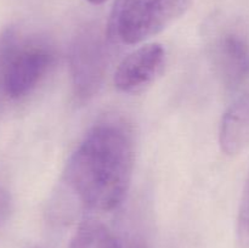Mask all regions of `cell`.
Returning <instances> with one entry per match:
<instances>
[{
    "mask_svg": "<svg viewBox=\"0 0 249 248\" xmlns=\"http://www.w3.org/2000/svg\"><path fill=\"white\" fill-rule=\"evenodd\" d=\"M134 142L118 121L97 123L71 156L65 182L83 208L108 213L118 208L130 187Z\"/></svg>",
    "mask_w": 249,
    "mask_h": 248,
    "instance_id": "1",
    "label": "cell"
},
{
    "mask_svg": "<svg viewBox=\"0 0 249 248\" xmlns=\"http://www.w3.org/2000/svg\"><path fill=\"white\" fill-rule=\"evenodd\" d=\"M55 50L48 40L7 28L0 35V97L28 96L55 63Z\"/></svg>",
    "mask_w": 249,
    "mask_h": 248,
    "instance_id": "2",
    "label": "cell"
},
{
    "mask_svg": "<svg viewBox=\"0 0 249 248\" xmlns=\"http://www.w3.org/2000/svg\"><path fill=\"white\" fill-rule=\"evenodd\" d=\"M192 0H117L108 24L112 40L133 45L156 34L179 18Z\"/></svg>",
    "mask_w": 249,
    "mask_h": 248,
    "instance_id": "3",
    "label": "cell"
},
{
    "mask_svg": "<svg viewBox=\"0 0 249 248\" xmlns=\"http://www.w3.org/2000/svg\"><path fill=\"white\" fill-rule=\"evenodd\" d=\"M68 63L75 97L85 101L95 96L107 68L106 40L99 27L88 26L78 32L71 43Z\"/></svg>",
    "mask_w": 249,
    "mask_h": 248,
    "instance_id": "4",
    "label": "cell"
},
{
    "mask_svg": "<svg viewBox=\"0 0 249 248\" xmlns=\"http://www.w3.org/2000/svg\"><path fill=\"white\" fill-rule=\"evenodd\" d=\"M165 66V49L152 43L129 53L114 73V85L126 94H135L152 84Z\"/></svg>",
    "mask_w": 249,
    "mask_h": 248,
    "instance_id": "5",
    "label": "cell"
},
{
    "mask_svg": "<svg viewBox=\"0 0 249 248\" xmlns=\"http://www.w3.org/2000/svg\"><path fill=\"white\" fill-rule=\"evenodd\" d=\"M213 60L221 82L231 90L249 80V40L238 32H225L213 46Z\"/></svg>",
    "mask_w": 249,
    "mask_h": 248,
    "instance_id": "6",
    "label": "cell"
},
{
    "mask_svg": "<svg viewBox=\"0 0 249 248\" xmlns=\"http://www.w3.org/2000/svg\"><path fill=\"white\" fill-rule=\"evenodd\" d=\"M221 151L235 156L249 147V92L238 99L224 114L219 130Z\"/></svg>",
    "mask_w": 249,
    "mask_h": 248,
    "instance_id": "7",
    "label": "cell"
},
{
    "mask_svg": "<svg viewBox=\"0 0 249 248\" xmlns=\"http://www.w3.org/2000/svg\"><path fill=\"white\" fill-rule=\"evenodd\" d=\"M68 248H147L140 240L119 237L100 220H85L77 229Z\"/></svg>",
    "mask_w": 249,
    "mask_h": 248,
    "instance_id": "8",
    "label": "cell"
},
{
    "mask_svg": "<svg viewBox=\"0 0 249 248\" xmlns=\"http://www.w3.org/2000/svg\"><path fill=\"white\" fill-rule=\"evenodd\" d=\"M237 240L241 248H249V174L238 209Z\"/></svg>",
    "mask_w": 249,
    "mask_h": 248,
    "instance_id": "9",
    "label": "cell"
},
{
    "mask_svg": "<svg viewBox=\"0 0 249 248\" xmlns=\"http://www.w3.org/2000/svg\"><path fill=\"white\" fill-rule=\"evenodd\" d=\"M11 213V197L6 190L0 186V226L7 220Z\"/></svg>",
    "mask_w": 249,
    "mask_h": 248,
    "instance_id": "10",
    "label": "cell"
},
{
    "mask_svg": "<svg viewBox=\"0 0 249 248\" xmlns=\"http://www.w3.org/2000/svg\"><path fill=\"white\" fill-rule=\"evenodd\" d=\"M89 2H91V4L94 5H100V4H104L105 1H107V0H88Z\"/></svg>",
    "mask_w": 249,
    "mask_h": 248,
    "instance_id": "11",
    "label": "cell"
}]
</instances>
